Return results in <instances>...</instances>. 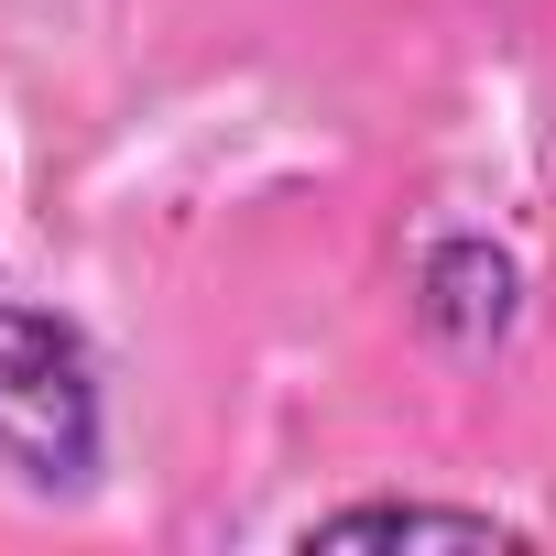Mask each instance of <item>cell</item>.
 <instances>
[{
	"label": "cell",
	"instance_id": "cell-1",
	"mask_svg": "<svg viewBox=\"0 0 556 556\" xmlns=\"http://www.w3.org/2000/svg\"><path fill=\"white\" fill-rule=\"evenodd\" d=\"M0 469L45 502H88L110 469V393L88 328L12 295H0Z\"/></svg>",
	"mask_w": 556,
	"mask_h": 556
},
{
	"label": "cell",
	"instance_id": "cell-2",
	"mask_svg": "<svg viewBox=\"0 0 556 556\" xmlns=\"http://www.w3.org/2000/svg\"><path fill=\"white\" fill-rule=\"evenodd\" d=\"M415 328H426L447 361L513 350V328H523V262H513L502 240H480V229L437 240L426 273H415Z\"/></svg>",
	"mask_w": 556,
	"mask_h": 556
},
{
	"label": "cell",
	"instance_id": "cell-3",
	"mask_svg": "<svg viewBox=\"0 0 556 556\" xmlns=\"http://www.w3.org/2000/svg\"><path fill=\"white\" fill-rule=\"evenodd\" d=\"M306 556L317 545H523L502 513H480V502H339V513H317L306 534H295Z\"/></svg>",
	"mask_w": 556,
	"mask_h": 556
}]
</instances>
